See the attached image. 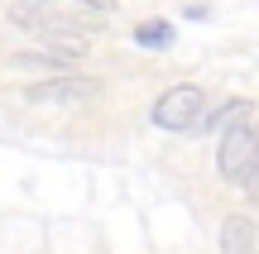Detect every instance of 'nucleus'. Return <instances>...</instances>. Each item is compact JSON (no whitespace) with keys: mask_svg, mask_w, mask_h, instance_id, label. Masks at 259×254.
I'll return each instance as SVG.
<instances>
[{"mask_svg":"<svg viewBox=\"0 0 259 254\" xmlns=\"http://www.w3.org/2000/svg\"><path fill=\"white\" fill-rule=\"evenodd\" d=\"M216 168H221V178L235 182V187H259V125H250L240 115V120L221 134Z\"/></svg>","mask_w":259,"mask_h":254,"instance_id":"1","label":"nucleus"},{"mask_svg":"<svg viewBox=\"0 0 259 254\" xmlns=\"http://www.w3.org/2000/svg\"><path fill=\"white\" fill-rule=\"evenodd\" d=\"M221 245H226V254H250L254 249V221L231 216V221H226V230H221Z\"/></svg>","mask_w":259,"mask_h":254,"instance_id":"4","label":"nucleus"},{"mask_svg":"<svg viewBox=\"0 0 259 254\" xmlns=\"http://www.w3.org/2000/svg\"><path fill=\"white\" fill-rule=\"evenodd\" d=\"M254 197H259V187H254Z\"/></svg>","mask_w":259,"mask_h":254,"instance_id":"8","label":"nucleus"},{"mask_svg":"<svg viewBox=\"0 0 259 254\" xmlns=\"http://www.w3.org/2000/svg\"><path fill=\"white\" fill-rule=\"evenodd\" d=\"M173 24H168V19H144V24L135 29V43L139 48H173Z\"/></svg>","mask_w":259,"mask_h":254,"instance_id":"5","label":"nucleus"},{"mask_svg":"<svg viewBox=\"0 0 259 254\" xmlns=\"http://www.w3.org/2000/svg\"><path fill=\"white\" fill-rule=\"evenodd\" d=\"M77 5H92V10H101V15H111V10H115V0H77Z\"/></svg>","mask_w":259,"mask_h":254,"instance_id":"7","label":"nucleus"},{"mask_svg":"<svg viewBox=\"0 0 259 254\" xmlns=\"http://www.w3.org/2000/svg\"><path fill=\"white\" fill-rule=\"evenodd\" d=\"M154 125L168 130V134H187V130H197V125H206V96H202V86L183 82V86H173V91H163L154 101Z\"/></svg>","mask_w":259,"mask_h":254,"instance_id":"2","label":"nucleus"},{"mask_svg":"<svg viewBox=\"0 0 259 254\" xmlns=\"http://www.w3.org/2000/svg\"><path fill=\"white\" fill-rule=\"evenodd\" d=\"M10 67H67V58H53V53H48V58H34V53H15V58H10Z\"/></svg>","mask_w":259,"mask_h":254,"instance_id":"6","label":"nucleus"},{"mask_svg":"<svg viewBox=\"0 0 259 254\" xmlns=\"http://www.w3.org/2000/svg\"><path fill=\"white\" fill-rule=\"evenodd\" d=\"M92 96H96V82H82V77H72V82L34 86V91H29V101H34V106H87Z\"/></svg>","mask_w":259,"mask_h":254,"instance_id":"3","label":"nucleus"}]
</instances>
